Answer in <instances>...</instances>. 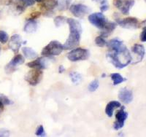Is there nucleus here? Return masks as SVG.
<instances>
[{
    "label": "nucleus",
    "instance_id": "obj_32",
    "mask_svg": "<svg viewBox=\"0 0 146 137\" xmlns=\"http://www.w3.org/2000/svg\"><path fill=\"white\" fill-rule=\"evenodd\" d=\"M9 135H10V132H9V130H7V129H0V137L8 136Z\"/></svg>",
    "mask_w": 146,
    "mask_h": 137
},
{
    "label": "nucleus",
    "instance_id": "obj_28",
    "mask_svg": "<svg viewBox=\"0 0 146 137\" xmlns=\"http://www.w3.org/2000/svg\"><path fill=\"white\" fill-rule=\"evenodd\" d=\"M9 40V36L5 31H0V42L2 44L7 43Z\"/></svg>",
    "mask_w": 146,
    "mask_h": 137
},
{
    "label": "nucleus",
    "instance_id": "obj_17",
    "mask_svg": "<svg viewBox=\"0 0 146 137\" xmlns=\"http://www.w3.org/2000/svg\"><path fill=\"white\" fill-rule=\"evenodd\" d=\"M27 66L32 69H44L47 67V61L44 58V57L35 58V60L31 61L27 64Z\"/></svg>",
    "mask_w": 146,
    "mask_h": 137
},
{
    "label": "nucleus",
    "instance_id": "obj_36",
    "mask_svg": "<svg viewBox=\"0 0 146 137\" xmlns=\"http://www.w3.org/2000/svg\"><path fill=\"white\" fill-rule=\"evenodd\" d=\"M94 2H99L101 5H105V4H108V0H92Z\"/></svg>",
    "mask_w": 146,
    "mask_h": 137
},
{
    "label": "nucleus",
    "instance_id": "obj_20",
    "mask_svg": "<svg viewBox=\"0 0 146 137\" xmlns=\"http://www.w3.org/2000/svg\"><path fill=\"white\" fill-rule=\"evenodd\" d=\"M116 26H117L116 23L108 21V23H107L106 25H105V26L103 28V29H102L101 36H104V37H107V36H108L109 35H110L112 32L115 29Z\"/></svg>",
    "mask_w": 146,
    "mask_h": 137
},
{
    "label": "nucleus",
    "instance_id": "obj_15",
    "mask_svg": "<svg viewBox=\"0 0 146 137\" xmlns=\"http://www.w3.org/2000/svg\"><path fill=\"white\" fill-rule=\"evenodd\" d=\"M22 45L21 36L19 34H14L10 37L9 41V48L14 53H18Z\"/></svg>",
    "mask_w": 146,
    "mask_h": 137
},
{
    "label": "nucleus",
    "instance_id": "obj_16",
    "mask_svg": "<svg viewBox=\"0 0 146 137\" xmlns=\"http://www.w3.org/2000/svg\"><path fill=\"white\" fill-rule=\"evenodd\" d=\"M118 98L124 104H129L133 100V93L126 88H121L118 93Z\"/></svg>",
    "mask_w": 146,
    "mask_h": 137
},
{
    "label": "nucleus",
    "instance_id": "obj_2",
    "mask_svg": "<svg viewBox=\"0 0 146 137\" xmlns=\"http://www.w3.org/2000/svg\"><path fill=\"white\" fill-rule=\"evenodd\" d=\"M66 23L70 28V35L63 45L64 50H71L76 48L80 42L82 34V26L78 21L73 18H67Z\"/></svg>",
    "mask_w": 146,
    "mask_h": 137
},
{
    "label": "nucleus",
    "instance_id": "obj_1",
    "mask_svg": "<svg viewBox=\"0 0 146 137\" xmlns=\"http://www.w3.org/2000/svg\"><path fill=\"white\" fill-rule=\"evenodd\" d=\"M106 45L110 50L107 57L115 67L121 69L131 63V55L123 42L113 39L107 42Z\"/></svg>",
    "mask_w": 146,
    "mask_h": 137
},
{
    "label": "nucleus",
    "instance_id": "obj_22",
    "mask_svg": "<svg viewBox=\"0 0 146 137\" xmlns=\"http://www.w3.org/2000/svg\"><path fill=\"white\" fill-rule=\"evenodd\" d=\"M110 77H111L112 80L113 81V85H117L121 84V83L126 81V78L123 77L118 73H113V74H110Z\"/></svg>",
    "mask_w": 146,
    "mask_h": 137
},
{
    "label": "nucleus",
    "instance_id": "obj_21",
    "mask_svg": "<svg viewBox=\"0 0 146 137\" xmlns=\"http://www.w3.org/2000/svg\"><path fill=\"white\" fill-rule=\"evenodd\" d=\"M22 52L24 56L28 59H35L38 57V54L35 50L29 47H23L22 48Z\"/></svg>",
    "mask_w": 146,
    "mask_h": 137
},
{
    "label": "nucleus",
    "instance_id": "obj_14",
    "mask_svg": "<svg viewBox=\"0 0 146 137\" xmlns=\"http://www.w3.org/2000/svg\"><path fill=\"white\" fill-rule=\"evenodd\" d=\"M13 5L18 14L22 13L29 7L35 4V0H13Z\"/></svg>",
    "mask_w": 146,
    "mask_h": 137
},
{
    "label": "nucleus",
    "instance_id": "obj_24",
    "mask_svg": "<svg viewBox=\"0 0 146 137\" xmlns=\"http://www.w3.org/2000/svg\"><path fill=\"white\" fill-rule=\"evenodd\" d=\"M70 77L71 78V80L73 83L75 84H78L82 79V76L80 73L73 71V72L70 73Z\"/></svg>",
    "mask_w": 146,
    "mask_h": 137
},
{
    "label": "nucleus",
    "instance_id": "obj_5",
    "mask_svg": "<svg viewBox=\"0 0 146 137\" xmlns=\"http://www.w3.org/2000/svg\"><path fill=\"white\" fill-rule=\"evenodd\" d=\"M88 21L99 29H103L108 23L106 18L102 13H94L88 15Z\"/></svg>",
    "mask_w": 146,
    "mask_h": 137
},
{
    "label": "nucleus",
    "instance_id": "obj_27",
    "mask_svg": "<svg viewBox=\"0 0 146 137\" xmlns=\"http://www.w3.org/2000/svg\"><path fill=\"white\" fill-rule=\"evenodd\" d=\"M100 86V82H99L98 79H94L89 85H88V91H91V92H94L96 90H97V88H99Z\"/></svg>",
    "mask_w": 146,
    "mask_h": 137
},
{
    "label": "nucleus",
    "instance_id": "obj_37",
    "mask_svg": "<svg viewBox=\"0 0 146 137\" xmlns=\"http://www.w3.org/2000/svg\"><path fill=\"white\" fill-rule=\"evenodd\" d=\"M144 27H146V19L139 23V28H144Z\"/></svg>",
    "mask_w": 146,
    "mask_h": 137
},
{
    "label": "nucleus",
    "instance_id": "obj_34",
    "mask_svg": "<svg viewBox=\"0 0 146 137\" xmlns=\"http://www.w3.org/2000/svg\"><path fill=\"white\" fill-rule=\"evenodd\" d=\"M40 15H41V13H40V12H35V13H33L32 14L31 18H32V19H36V18H39V17L40 16Z\"/></svg>",
    "mask_w": 146,
    "mask_h": 137
},
{
    "label": "nucleus",
    "instance_id": "obj_9",
    "mask_svg": "<svg viewBox=\"0 0 146 137\" xmlns=\"http://www.w3.org/2000/svg\"><path fill=\"white\" fill-rule=\"evenodd\" d=\"M70 11L74 16L77 18H83L91 12V8L83 4H75L70 7Z\"/></svg>",
    "mask_w": 146,
    "mask_h": 137
},
{
    "label": "nucleus",
    "instance_id": "obj_39",
    "mask_svg": "<svg viewBox=\"0 0 146 137\" xmlns=\"http://www.w3.org/2000/svg\"><path fill=\"white\" fill-rule=\"evenodd\" d=\"M35 2H42V0H35Z\"/></svg>",
    "mask_w": 146,
    "mask_h": 137
},
{
    "label": "nucleus",
    "instance_id": "obj_38",
    "mask_svg": "<svg viewBox=\"0 0 146 137\" xmlns=\"http://www.w3.org/2000/svg\"><path fill=\"white\" fill-rule=\"evenodd\" d=\"M65 71V68L64 67V66H59V67H58V72L60 73V74H62V73H63L64 71Z\"/></svg>",
    "mask_w": 146,
    "mask_h": 137
},
{
    "label": "nucleus",
    "instance_id": "obj_35",
    "mask_svg": "<svg viewBox=\"0 0 146 137\" xmlns=\"http://www.w3.org/2000/svg\"><path fill=\"white\" fill-rule=\"evenodd\" d=\"M109 8V6H108V4H105V5H101V7H100V10H101L102 12H105L108 10Z\"/></svg>",
    "mask_w": 146,
    "mask_h": 137
},
{
    "label": "nucleus",
    "instance_id": "obj_25",
    "mask_svg": "<svg viewBox=\"0 0 146 137\" xmlns=\"http://www.w3.org/2000/svg\"><path fill=\"white\" fill-rule=\"evenodd\" d=\"M66 19L67 18L64 16H62V15H58V16H56L54 19V24L55 26L58 28L64 24L66 22Z\"/></svg>",
    "mask_w": 146,
    "mask_h": 137
},
{
    "label": "nucleus",
    "instance_id": "obj_4",
    "mask_svg": "<svg viewBox=\"0 0 146 137\" xmlns=\"http://www.w3.org/2000/svg\"><path fill=\"white\" fill-rule=\"evenodd\" d=\"M90 56V53L88 50L84 48H73L70 53H67L66 57L70 61L75 62L79 61L87 60Z\"/></svg>",
    "mask_w": 146,
    "mask_h": 137
},
{
    "label": "nucleus",
    "instance_id": "obj_40",
    "mask_svg": "<svg viewBox=\"0 0 146 137\" xmlns=\"http://www.w3.org/2000/svg\"><path fill=\"white\" fill-rule=\"evenodd\" d=\"M145 2H146V0H145Z\"/></svg>",
    "mask_w": 146,
    "mask_h": 137
},
{
    "label": "nucleus",
    "instance_id": "obj_33",
    "mask_svg": "<svg viewBox=\"0 0 146 137\" xmlns=\"http://www.w3.org/2000/svg\"><path fill=\"white\" fill-rule=\"evenodd\" d=\"M13 2V0H0V4L1 5H8Z\"/></svg>",
    "mask_w": 146,
    "mask_h": 137
},
{
    "label": "nucleus",
    "instance_id": "obj_6",
    "mask_svg": "<svg viewBox=\"0 0 146 137\" xmlns=\"http://www.w3.org/2000/svg\"><path fill=\"white\" fill-rule=\"evenodd\" d=\"M43 77V72L42 69H33L28 71L25 77V79L30 85L35 86L40 83Z\"/></svg>",
    "mask_w": 146,
    "mask_h": 137
},
{
    "label": "nucleus",
    "instance_id": "obj_19",
    "mask_svg": "<svg viewBox=\"0 0 146 137\" xmlns=\"http://www.w3.org/2000/svg\"><path fill=\"white\" fill-rule=\"evenodd\" d=\"M37 27H38L37 22L35 19L30 18L29 20H28V21L27 22L25 26H24L23 30H24V32L28 34L34 33V32H35L36 31Z\"/></svg>",
    "mask_w": 146,
    "mask_h": 137
},
{
    "label": "nucleus",
    "instance_id": "obj_8",
    "mask_svg": "<svg viewBox=\"0 0 146 137\" xmlns=\"http://www.w3.org/2000/svg\"><path fill=\"white\" fill-rule=\"evenodd\" d=\"M131 61L133 64H137L143 61L145 54V49L143 45L140 44H135L131 48Z\"/></svg>",
    "mask_w": 146,
    "mask_h": 137
},
{
    "label": "nucleus",
    "instance_id": "obj_11",
    "mask_svg": "<svg viewBox=\"0 0 146 137\" xmlns=\"http://www.w3.org/2000/svg\"><path fill=\"white\" fill-rule=\"evenodd\" d=\"M121 109L118 111L115 114V122L113 125L115 130H120L124 126L126 120L128 117V113L125 111L124 107H121Z\"/></svg>",
    "mask_w": 146,
    "mask_h": 137
},
{
    "label": "nucleus",
    "instance_id": "obj_18",
    "mask_svg": "<svg viewBox=\"0 0 146 137\" xmlns=\"http://www.w3.org/2000/svg\"><path fill=\"white\" fill-rule=\"evenodd\" d=\"M121 107V104L119 101H110L106 106L105 108V113L108 117H111L113 114V112L116 108H119Z\"/></svg>",
    "mask_w": 146,
    "mask_h": 137
},
{
    "label": "nucleus",
    "instance_id": "obj_31",
    "mask_svg": "<svg viewBox=\"0 0 146 137\" xmlns=\"http://www.w3.org/2000/svg\"><path fill=\"white\" fill-rule=\"evenodd\" d=\"M139 39H140V41L143 42H146V27H144L143 29V32H142L140 36H139Z\"/></svg>",
    "mask_w": 146,
    "mask_h": 137
},
{
    "label": "nucleus",
    "instance_id": "obj_13",
    "mask_svg": "<svg viewBox=\"0 0 146 137\" xmlns=\"http://www.w3.org/2000/svg\"><path fill=\"white\" fill-rule=\"evenodd\" d=\"M40 2V8L44 12V15L51 14L58 5V0H42Z\"/></svg>",
    "mask_w": 146,
    "mask_h": 137
},
{
    "label": "nucleus",
    "instance_id": "obj_30",
    "mask_svg": "<svg viewBox=\"0 0 146 137\" xmlns=\"http://www.w3.org/2000/svg\"><path fill=\"white\" fill-rule=\"evenodd\" d=\"M35 134H36V136H45V129H44L43 126H38V128H36V133H35Z\"/></svg>",
    "mask_w": 146,
    "mask_h": 137
},
{
    "label": "nucleus",
    "instance_id": "obj_12",
    "mask_svg": "<svg viewBox=\"0 0 146 137\" xmlns=\"http://www.w3.org/2000/svg\"><path fill=\"white\" fill-rule=\"evenodd\" d=\"M24 61H25V59H24L23 56L20 54L16 55L7 64V66H5V71L7 74H11V73H13L16 70V68L18 66L23 64L24 63Z\"/></svg>",
    "mask_w": 146,
    "mask_h": 137
},
{
    "label": "nucleus",
    "instance_id": "obj_41",
    "mask_svg": "<svg viewBox=\"0 0 146 137\" xmlns=\"http://www.w3.org/2000/svg\"><path fill=\"white\" fill-rule=\"evenodd\" d=\"M0 50H1V48H0Z\"/></svg>",
    "mask_w": 146,
    "mask_h": 137
},
{
    "label": "nucleus",
    "instance_id": "obj_10",
    "mask_svg": "<svg viewBox=\"0 0 146 137\" xmlns=\"http://www.w3.org/2000/svg\"><path fill=\"white\" fill-rule=\"evenodd\" d=\"M113 4L123 15H128L135 5L134 0H113Z\"/></svg>",
    "mask_w": 146,
    "mask_h": 137
},
{
    "label": "nucleus",
    "instance_id": "obj_29",
    "mask_svg": "<svg viewBox=\"0 0 146 137\" xmlns=\"http://www.w3.org/2000/svg\"><path fill=\"white\" fill-rule=\"evenodd\" d=\"M71 0H58V6H60V9H66L68 7Z\"/></svg>",
    "mask_w": 146,
    "mask_h": 137
},
{
    "label": "nucleus",
    "instance_id": "obj_26",
    "mask_svg": "<svg viewBox=\"0 0 146 137\" xmlns=\"http://www.w3.org/2000/svg\"><path fill=\"white\" fill-rule=\"evenodd\" d=\"M95 43H96V45L98 47L102 48V47H105L107 45V41L105 40L104 36L100 35V36L96 37V39H95Z\"/></svg>",
    "mask_w": 146,
    "mask_h": 137
},
{
    "label": "nucleus",
    "instance_id": "obj_3",
    "mask_svg": "<svg viewBox=\"0 0 146 137\" xmlns=\"http://www.w3.org/2000/svg\"><path fill=\"white\" fill-rule=\"evenodd\" d=\"M64 47L62 43L58 41L53 40L50 42L42 50V56L43 57H50L58 56L63 51Z\"/></svg>",
    "mask_w": 146,
    "mask_h": 137
},
{
    "label": "nucleus",
    "instance_id": "obj_7",
    "mask_svg": "<svg viewBox=\"0 0 146 137\" xmlns=\"http://www.w3.org/2000/svg\"><path fill=\"white\" fill-rule=\"evenodd\" d=\"M115 21L122 28L128 29H135L139 28V22L137 18L134 17H127L125 18H115Z\"/></svg>",
    "mask_w": 146,
    "mask_h": 137
},
{
    "label": "nucleus",
    "instance_id": "obj_23",
    "mask_svg": "<svg viewBox=\"0 0 146 137\" xmlns=\"http://www.w3.org/2000/svg\"><path fill=\"white\" fill-rule=\"evenodd\" d=\"M12 104V101L6 96L0 93V113H2L4 109L5 105H8Z\"/></svg>",
    "mask_w": 146,
    "mask_h": 137
}]
</instances>
